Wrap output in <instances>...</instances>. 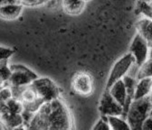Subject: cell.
<instances>
[{
	"mask_svg": "<svg viewBox=\"0 0 152 130\" xmlns=\"http://www.w3.org/2000/svg\"><path fill=\"white\" fill-rule=\"evenodd\" d=\"M26 130H73V120L61 99L45 103L25 126Z\"/></svg>",
	"mask_w": 152,
	"mask_h": 130,
	"instance_id": "cell-1",
	"label": "cell"
},
{
	"mask_svg": "<svg viewBox=\"0 0 152 130\" xmlns=\"http://www.w3.org/2000/svg\"><path fill=\"white\" fill-rule=\"evenodd\" d=\"M151 109L152 104L150 96L142 99L134 100L131 103L126 118L131 130H142L145 120L150 116Z\"/></svg>",
	"mask_w": 152,
	"mask_h": 130,
	"instance_id": "cell-2",
	"label": "cell"
},
{
	"mask_svg": "<svg viewBox=\"0 0 152 130\" xmlns=\"http://www.w3.org/2000/svg\"><path fill=\"white\" fill-rule=\"evenodd\" d=\"M30 86L45 103L60 99V89L49 78H38Z\"/></svg>",
	"mask_w": 152,
	"mask_h": 130,
	"instance_id": "cell-3",
	"label": "cell"
},
{
	"mask_svg": "<svg viewBox=\"0 0 152 130\" xmlns=\"http://www.w3.org/2000/svg\"><path fill=\"white\" fill-rule=\"evenodd\" d=\"M134 63H135V59L131 53L129 52L123 55V56L113 65L110 72L109 78L107 80L105 89L109 90L117 81L123 80V78L127 76L128 71L129 70V69Z\"/></svg>",
	"mask_w": 152,
	"mask_h": 130,
	"instance_id": "cell-4",
	"label": "cell"
},
{
	"mask_svg": "<svg viewBox=\"0 0 152 130\" xmlns=\"http://www.w3.org/2000/svg\"><path fill=\"white\" fill-rule=\"evenodd\" d=\"M10 68L13 73L6 86L18 88L27 87L39 78L33 70L22 64H13Z\"/></svg>",
	"mask_w": 152,
	"mask_h": 130,
	"instance_id": "cell-5",
	"label": "cell"
},
{
	"mask_svg": "<svg viewBox=\"0 0 152 130\" xmlns=\"http://www.w3.org/2000/svg\"><path fill=\"white\" fill-rule=\"evenodd\" d=\"M99 111L102 117H122L123 107L114 99L110 90L105 89L100 101Z\"/></svg>",
	"mask_w": 152,
	"mask_h": 130,
	"instance_id": "cell-6",
	"label": "cell"
},
{
	"mask_svg": "<svg viewBox=\"0 0 152 130\" xmlns=\"http://www.w3.org/2000/svg\"><path fill=\"white\" fill-rule=\"evenodd\" d=\"M148 50H149V46L148 43L140 33H137L131 42L129 47V53L133 55V57L135 59V64L138 65L140 68L149 58Z\"/></svg>",
	"mask_w": 152,
	"mask_h": 130,
	"instance_id": "cell-7",
	"label": "cell"
},
{
	"mask_svg": "<svg viewBox=\"0 0 152 130\" xmlns=\"http://www.w3.org/2000/svg\"><path fill=\"white\" fill-rule=\"evenodd\" d=\"M72 87L81 95H90L93 90V81L87 72L81 71L75 74L72 79Z\"/></svg>",
	"mask_w": 152,
	"mask_h": 130,
	"instance_id": "cell-8",
	"label": "cell"
},
{
	"mask_svg": "<svg viewBox=\"0 0 152 130\" xmlns=\"http://www.w3.org/2000/svg\"><path fill=\"white\" fill-rule=\"evenodd\" d=\"M1 120L3 127L8 129H14L24 126V119L22 115L11 112L4 103H1Z\"/></svg>",
	"mask_w": 152,
	"mask_h": 130,
	"instance_id": "cell-9",
	"label": "cell"
},
{
	"mask_svg": "<svg viewBox=\"0 0 152 130\" xmlns=\"http://www.w3.org/2000/svg\"><path fill=\"white\" fill-rule=\"evenodd\" d=\"M1 17L6 20H13L20 15L23 5L21 1H2L1 2Z\"/></svg>",
	"mask_w": 152,
	"mask_h": 130,
	"instance_id": "cell-10",
	"label": "cell"
},
{
	"mask_svg": "<svg viewBox=\"0 0 152 130\" xmlns=\"http://www.w3.org/2000/svg\"><path fill=\"white\" fill-rule=\"evenodd\" d=\"M138 33H140L148 43L149 48H152V20L143 17L137 25Z\"/></svg>",
	"mask_w": 152,
	"mask_h": 130,
	"instance_id": "cell-11",
	"label": "cell"
},
{
	"mask_svg": "<svg viewBox=\"0 0 152 130\" xmlns=\"http://www.w3.org/2000/svg\"><path fill=\"white\" fill-rule=\"evenodd\" d=\"M151 86H152V79L145 78L138 81L135 89L134 100L142 99L146 97L150 96L151 93Z\"/></svg>",
	"mask_w": 152,
	"mask_h": 130,
	"instance_id": "cell-12",
	"label": "cell"
},
{
	"mask_svg": "<svg viewBox=\"0 0 152 130\" xmlns=\"http://www.w3.org/2000/svg\"><path fill=\"white\" fill-rule=\"evenodd\" d=\"M110 93L118 103L124 107L127 100V89L123 81H119L114 84L110 89Z\"/></svg>",
	"mask_w": 152,
	"mask_h": 130,
	"instance_id": "cell-13",
	"label": "cell"
},
{
	"mask_svg": "<svg viewBox=\"0 0 152 130\" xmlns=\"http://www.w3.org/2000/svg\"><path fill=\"white\" fill-rule=\"evenodd\" d=\"M84 1H73V0H66L63 2L64 8L66 13L70 15H78L84 8Z\"/></svg>",
	"mask_w": 152,
	"mask_h": 130,
	"instance_id": "cell-14",
	"label": "cell"
},
{
	"mask_svg": "<svg viewBox=\"0 0 152 130\" xmlns=\"http://www.w3.org/2000/svg\"><path fill=\"white\" fill-rule=\"evenodd\" d=\"M108 122L111 130H131L128 121L121 117H108Z\"/></svg>",
	"mask_w": 152,
	"mask_h": 130,
	"instance_id": "cell-15",
	"label": "cell"
},
{
	"mask_svg": "<svg viewBox=\"0 0 152 130\" xmlns=\"http://www.w3.org/2000/svg\"><path fill=\"white\" fill-rule=\"evenodd\" d=\"M145 78H151L152 79V57H149L148 60L140 68L138 74H137V80H142Z\"/></svg>",
	"mask_w": 152,
	"mask_h": 130,
	"instance_id": "cell-16",
	"label": "cell"
},
{
	"mask_svg": "<svg viewBox=\"0 0 152 130\" xmlns=\"http://www.w3.org/2000/svg\"><path fill=\"white\" fill-rule=\"evenodd\" d=\"M136 12L142 14L146 18L152 20V2L139 1L136 3Z\"/></svg>",
	"mask_w": 152,
	"mask_h": 130,
	"instance_id": "cell-17",
	"label": "cell"
},
{
	"mask_svg": "<svg viewBox=\"0 0 152 130\" xmlns=\"http://www.w3.org/2000/svg\"><path fill=\"white\" fill-rule=\"evenodd\" d=\"M4 104L7 106L8 110H10L11 112H13L15 114H18V115H22L23 111H24V105L20 100L13 98Z\"/></svg>",
	"mask_w": 152,
	"mask_h": 130,
	"instance_id": "cell-18",
	"label": "cell"
},
{
	"mask_svg": "<svg viewBox=\"0 0 152 130\" xmlns=\"http://www.w3.org/2000/svg\"><path fill=\"white\" fill-rule=\"evenodd\" d=\"M12 70L11 68L8 67L7 62H1V81L2 83H7L12 76Z\"/></svg>",
	"mask_w": 152,
	"mask_h": 130,
	"instance_id": "cell-19",
	"label": "cell"
},
{
	"mask_svg": "<svg viewBox=\"0 0 152 130\" xmlns=\"http://www.w3.org/2000/svg\"><path fill=\"white\" fill-rule=\"evenodd\" d=\"M92 130H111L107 117H101V118L95 124Z\"/></svg>",
	"mask_w": 152,
	"mask_h": 130,
	"instance_id": "cell-20",
	"label": "cell"
},
{
	"mask_svg": "<svg viewBox=\"0 0 152 130\" xmlns=\"http://www.w3.org/2000/svg\"><path fill=\"white\" fill-rule=\"evenodd\" d=\"M13 99V92L9 86H4L1 89V103H6Z\"/></svg>",
	"mask_w": 152,
	"mask_h": 130,
	"instance_id": "cell-21",
	"label": "cell"
},
{
	"mask_svg": "<svg viewBox=\"0 0 152 130\" xmlns=\"http://www.w3.org/2000/svg\"><path fill=\"white\" fill-rule=\"evenodd\" d=\"M13 53H14V51L12 49L2 46L1 47V62H7L8 58L11 57V55Z\"/></svg>",
	"mask_w": 152,
	"mask_h": 130,
	"instance_id": "cell-22",
	"label": "cell"
},
{
	"mask_svg": "<svg viewBox=\"0 0 152 130\" xmlns=\"http://www.w3.org/2000/svg\"><path fill=\"white\" fill-rule=\"evenodd\" d=\"M23 6H39V5H43L45 2V1H40V0H26V1H21Z\"/></svg>",
	"mask_w": 152,
	"mask_h": 130,
	"instance_id": "cell-23",
	"label": "cell"
},
{
	"mask_svg": "<svg viewBox=\"0 0 152 130\" xmlns=\"http://www.w3.org/2000/svg\"><path fill=\"white\" fill-rule=\"evenodd\" d=\"M142 130H152V117L149 116L144 122Z\"/></svg>",
	"mask_w": 152,
	"mask_h": 130,
	"instance_id": "cell-24",
	"label": "cell"
},
{
	"mask_svg": "<svg viewBox=\"0 0 152 130\" xmlns=\"http://www.w3.org/2000/svg\"><path fill=\"white\" fill-rule=\"evenodd\" d=\"M3 128H4V130H26V128L25 127V126H19V127L14 128V129H8V128H5V127H3Z\"/></svg>",
	"mask_w": 152,
	"mask_h": 130,
	"instance_id": "cell-25",
	"label": "cell"
},
{
	"mask_svg": "<svg viewBox=\"0 0 152 130\" xmlns=\"http://www.w3.org/2000/svg\"><path fill=\"white\" fill-rule=\"evenodd\" d=\"M150 100H151V104H152V95H150Z\"/></svg>",
	"mask_w": 152,
	"mask_h": 130,
	"instance_id": "cell-26",
	"label": "cell"
},
{
	"mask_svg": "<svg viewBox=\"0 0 152 130\" xmlns=\"http://www.w3.org/2000/svg\"><path fill=\"white\" fill-rule=\"evenodd\" d=\"M150 116L152 117V109H151V111H150Z\"/></svg>",
	"mask_w": 152,
	"mask_h": 130,
	"instance_id": "cell-27",
	"label": "cell"
},
{
	"mask_svg": "<svg viewBox=\"0 0 152 130\" xmlns=\"http://www.w3.org/2000/svg\"><path fill=\"white\" fill-rule=\"evenodd\" d=\"M150 95H152V86H151V93H150Z\"/></svg>",
	"mask_w": 152,
	"mask_h": 130,
	"instance_id": "cell-28",
	"label": "cell"
}]
</instances>
